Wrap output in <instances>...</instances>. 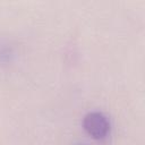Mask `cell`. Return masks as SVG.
I'll list each match as a JSON object with an SVG mask.
<instances>
[{"label":"cell","instance_id":"cell-1","mask_svg":"<svg viewBox=\"0 0 145 145\" xmlns=\"http://www.w3.org/2000/svg\"><path fill=\"white\" fill-rule=\"evenodd\" d=\"M83 128L94 139H102L106 137L110 131V122L108 118L99 111L88 112L83 119Z\"/></svg>","mask_w":145,"mask_h":145}]
</instances>
